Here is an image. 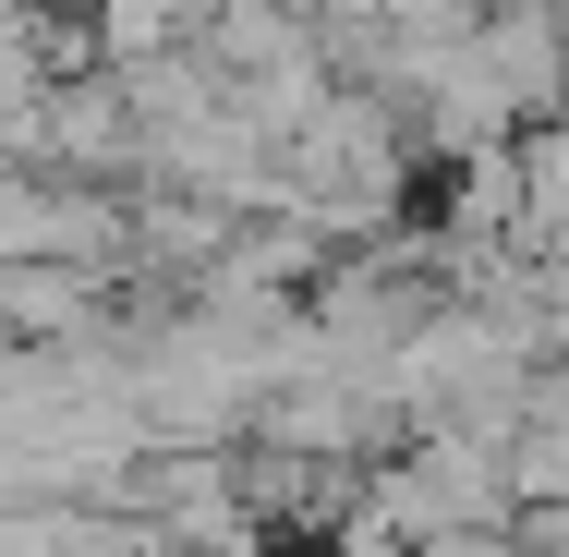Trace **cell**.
I'll use <instances>...</instances> for the list:
<instances>
[{
	"instance_id": "cell-1",
	"label": "cell",
	"mask_w": 569,
	"mask_h": 557,
	"mask_svg": "<svg viewBox=\"0 0 569 557\" xmlns=\"http://www.w3.org/2000/svg\"><path fill=\"white\" fill-rule=\"evenodd\" d=\"M219 0H98V49L110 61H158V49H194Z\"/></svg>"
}]
</instances>
